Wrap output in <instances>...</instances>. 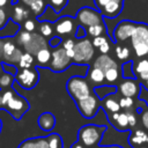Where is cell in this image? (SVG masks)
<instances>
[{
	"mask_svg": "<svg viewBox=\"0 0 148 148\" xmlns=\"http://www.w3.org/2000/svg\"><path fill=\"white\" fill-rule=\"evenodd\" d=\"M106 132L105 125H95L87 124L79 128L77 131V141L83 143L87 148H96L101 145L102 138Z\"/></svg>",
	"mask_w": 148,
	"mask_h": 148,
	"instance_id": "6da1fadb",
	"label": "cell"
},
{
	"mask_svg": "<svg viewBox=\"0 0 148 148\" xmlns=\"http://www.w3.org/2000/svg\"><path fill=\"white\" fill-rule=\"evenodd\" d=\"M131 47L134 51L135 57L145 58L148 56V24L138 23V27L131 37Z\"/></svg>",
	"mask_w": 148,
	"mask_h": 148,
	"instance_id": "7a4b0ae2",
	"label": "cell"
},
{
	"mask_svg": "<svg viewBox=\"0 0 148 148\" xmlns=\"http://www.w3.org/2000/svg\"><path fill=\"white\" fill-rule=\"evenodd\" d=\"M66 90L74 102L86 98L91 94V88L86 77L80 75L71 76L66 82Z\"/></svg>",
	"mask_w": 148,
	"mask_h": 148,
	"instance_id": "3957f363",
	"label": "cell"
},
{
	"mask_svg": "<svg viewBox=\"0 0 148 148\" xmlns=\"http://www.w3.org/2000/svg\"><path fill=\"white\" fill-rule=\"evenodd\" d=\"M73 51H74V56L72 58V61H73V64L79 65V66L87 65L91 60L94 52H95L92 42L90 39H88L87 37L76 42L74 44Z\"/></svg>",
	"mask_w": 148,
	"mask_h": 148,
	"instance_id": "277c9868",
	"label": "cell"
},
{
	"mask_svg": "<svg viewBox=\"0 0 148 148\" xmlns=\"http://www.w3.org/2000/svg\"><path fill=\"white\" fill-rule=\"evenodd\" d=\"M75 105L83 118L91 119L97 114L98 110L102 108V99H99L96 94H90L86 98L75 102Z\"/></svg>",
	"mask_w": 148,
	"mask_h": 148,
	"instance_id": "5b68a950",
	"label": "cell"
},
{
	"mask_svg": "<svg viewBox=\"0 0 148 148\" xmlns=\"http://www.w3.org/2000/svg\"><path fill=\"white\" fill-rule=\"evenodd\" d=\"M75 21L84 28H88V27L95 25V24H99V23H104L102 14L97 9H92L91 7H88V6L81 7L76 12Z\"/></svg>",
	"mask_w": 148,
	"mask_h": 148,
	"instance_id": "8992f818",
	"label": "cell"
},
{
	"mask_svg": "<svg viewBox=\"0 0 148 148\" xmlns=\"http://www.w3.org/2000/svg\"><path fill=\"white\" fill-rule=\"evenodd\" d=\"M138 27V22L130 21V20H123L119 23H117L112 37H113V43L120 44L124 42H127L131 39L133 36L135 29Z\"/></svg>",
	"mask_w": 148,
	"mask_h": 148,
	"instance_id": "52a82bcc",
	"label": "cell"
},
{
	"mask_svg": "<svg viewBox=\"0 0 148 148\" xmlns=\"http://www.w3.org/2000/svg\"><path fill=\"white\" fill-rule=\"evenodd\" d=\"M15 81L23 89L30 90L35 88L39 81V73L37 71V67L22 68L17 71V74L15 75Z\"/></svg>",
	"mask_w": 148,
	"mask_h": 148,
	"instance_id": "ba28073f",
	"label": "cell"
},
{
	"mask_svg": "<svg viewBox=\"0 0 148 148\" xmlns=\"http://www.w3.org/2000/svg\"><path fill=\"white\" fill-rule=\"evenodd\" d=\"M72 64H73L72 58H69L67 56L65 49L64 47H57L52 51V57H51L49 68L52 72L61 73V72L66 71Z\"/></svg>",
	"mask_w": 148,
	"mask_h": 148,
	"instance_id": "9c48e42d",
	"label": "cell"
},
{
	"mask_svg": "<svg viewBox=\"0 0 148 148\" xmlns=\"http://www.w3.org/2000/svg\"><path fill=\"white\" fill-rule=\"evenodd\" d=\"M29 102L23 96L15 92V95L10 98V101L5 105L3 109H6L15 120H20L22 116L29 110Z\"/></svg>",
	"mask_w": 148,
	"mask_h": 148,
	"instance_id": "30bf717a",
	"label": "cell"
},
{
	"mask_svg": "<svg viewBox=\"0 0 148 148\" xmlns=\"http://www.w3.org/2000/svg\"><path fill=\"white\" fill-rule=\"evenodd\" d=\"M141 90V82L138 79H124L117 87V91L124 97H138Z\"/></svg>",
	"mask_w": 148,
	"mask_h": 148,
	"instance_id": "8fae6325",
	"label": "cell"
},
{
	"mask_svg": "<svg viewBox=\"0 0 148 148\" xmlns=\"http://www.w3.org/2000/svg\"><path fill=\"white\" fill-rule=\"evenodd\" d=\"M75 29H76V21L74 17H72L69 15L61 16L54 23V32L60 37L68 36L73 31L75 32Z\"/></svg>",
	"mask_w": 148,
	"mask_h": 148,
	"instance_id": "7c38bea8",
	"label": "cell"
},
{
	"mask_svg": "<svg viewBox=\"0 0 148 148\" xmlns=\"http://www.w3.org/2000/svg\"><path fill=\"white\" fill-rule=\"evenodd\" d=\"M22 54H23L22 51L13 43V40L9 39V38H6L5 44H3V58H2V61L6 62V64H10V65L18 64Z\"/></svg>",
	"mask_w": 148,
	"mask_h": 148,
	"instance_id": "4fadbf2b",
	"label": "cell"
},
{
	"mask_svg": "<svg viewBox=\"0 0 148 148\" xmlns=\"http://www.w3.org/2000/svg\"><path fill=\"white\" fill-rule=\"evenodd\" d=\"M106 118H108L109 123L113 126V128H116L118 132L131 131L130 123H128V116H127L126 111L120 110L119 112H116V113H112V114H108Z\"/></svg>",
	"mask_w": 148,
	"mask_h": 148,
	"instance_id": "5bb4252c",
	"label": "cell"
},
{
	"mask_svg": "<svg viewBox=\"0 0 148 148\" xmlns=\"http://www.w3.org/2000/svg\"><path fill=\"white\" fill-rule=\"evenodd\" d=\"M127 142L132 148L148 145V131L142 127H135L131 130V133L127 138Z\"/></svg>",
	"mask_w": 148,
	"mask_h": 148,
	"instance_id": "9a60e30c",
	"label": "cell"
},
{
	"mask_svg": "<svg viewBox=\"0 0 148 148\" xmlns=\"http://www.w3.org/2000/svg\"><path fill=\"white\" fill-rule=\"evenodd\" d=\"M46 45H49V44H47V42L45 40V38H44L42 35L32 32V34H31V38H30V40H29L23 47H24L25 52L31 53L32 56H35L40 49L46 47Z\"/></svg>",
	"mask_w": 148,
	"mask_h": 148,
	"instance_id": "2e32d148",
	"label": "cell"
},
{
	"mask_svg": "<svg viewBox=\"0 0 148 148\" xmlns=\"http://www.w3.org/2000/svg\"><path fill=\"white\" fill-rule=\"evenodd\" d=\"M117 94H111L105 96L102 99V108L105 112V114H112L116 112H119L120 109V104H119V98H117L116 96Z\"/></svg>",
	"mask_w": 148,
	"mask_h": 148,
	"instance_id": "e0dca14e",
	"label": "cell"
},
{
	"mask_svg": "<svg viewBox=\"0 0 148 148\" xmlns=\"http://www.w3.org/2000/svg\"><path fill=\"white\" fill-rule=\"evenodd\" d=\"M123 7H124V2H119V1L111 0L99 13L102 14L103 17L114 18V17H117V16L121 13Z\"/></svg>",
	"mask_w": 148,
	"mask_h": 148,
	"instance_id": "ac0fdd59",
	"label": "cell"
},
{
	"mask_svg": "<svg viewBox=\"0 0 148 148\" xmlns=\"http://www.w3.org/2000/svg\"><path fill=\"white\" fill-rule=\"evenodd\" d=\"M56 123H57L56 117L51 112H43L39 114V117L37 119V124H38L39 128L44 132H51L54 128Z\"/></svg>",
	"mask_w": 148,
	"mask_h": 148,
	"instance_id": "d6986e66",
	"label": "cell"
},
{
	"mask_svg": "<svg viewBox=\"0 0 148 148\" xmlns=\"http://www.w3.org/2000/svg\"><path fill=\"white\" fill-rule=\"evenodd\" d=\"M92 66L101 68L103 72H105V71H108L109 68H112V67H119L118 64H117V61L114 59H112L108 54H101V56H98L95 59Z\"/></svg>",
	"mask_w": 148,
	"mask_h": 148,
	"instance_id": "ffe728a7",
	"label": "cell"
},
{
	"mask_svg": "<svg viewBox=\"0 0 148 148\" xmlns=\"http://www.w3.org/2000/svg\"><path fill=\"white\" fill-rule=\"evenodd\" d=\"M18 148H49V143H47L46 136L29 138L22 141Z\"/></svg>",
	"mask_w": 148,
	"mask_h": 148,
	"instance_id": "44dd1931",
	"label": "cell"
},
{
	"mask_svg": "<svg viewBox=\"0 0 148 148\" xmlns=\"http://www.w3.org/2000/svg\"><path fill=\"white\" fill-rule=\"evenodd\" d=\"M87 77L89 79L90 82H94V83H98V86L101 84H106L105 83V75H104V72L98 68V67H95V66H89L88 68V73H87Z\"/></svg>",
	"mask_w": 148,
	"mask_h": 148,
	"instance_id": "7402d4cb",
	"label": "cell"
},
{
	"mask_svg": "<svg viewBox=\"0 0 148 148\" xmlns=\"http://www.w3.org/2000/svg\"><path fill=\"white\" fill-rule=\"evenodd\" d=\"M35 56H36V60H37L38 66H40V67H49L50 61H51V57H52V52H51V50L47 46L40 49Z\"/></svg>",
	"mask_w": 148,
	"mask_h": 148,
	"instance_id": "603a6c76",
	"label": "cell"
},
{
	"mask_svg": "<svg viewBox=\"0 0 148 148\" xmlns=\"http://www.w3.org/2000/svg\"><path fill=\"white\" fill-rule=\"evenodd\" d=\"M87 30V35L90 37H98L102 35H106L108 30H106V25L105 23H99V24H95V25H90L88 28H86Z\"/></svg>",
	"mask_w": 148,
	"mask_h": 148,
	"instance_id": "cb8c5ba5",
	"label": "cell"
},
{
	"mask_svg": "<svg viewBox=\"0 0 148 148\" xmlns=\"http://www.w3.org/2000/svg\"><path fill=\"white\" fill-rule=\"evenodd\" d=\"M27 18H29V10L22 6H15L13 10L12 20L16 22H24Z\"/></svg>",
	"mask_w": 148,
	"mask_h": 148,
	"instance_id": "d4e9b609",
	"label": "cell"
},
{
	"mask_svg": "<svg viewBox=\"0 0 148 148\" xmlns=\"http://www.w3.org/2000/svg\"><path fill=\"white\" fill-rule=\"evenodd\" d=\"M104 75H105V83L106 84H114L119 80V76H120L119 67L109 68L108 71L104 72Z\"/></svg>",
	"mask_w": 148,
	"mask_h": 148,
	"instance_id": "484cf974",
	"label": "cell"
},
{
	"mask_svg": "<svg viewBox=\"0 0 148 148\" xmlns=\"http://www.w3.org/2000/svg\"><path fill=\"white\" fill-rule=\"evenodd\" d=\"M133 61L127 60L121 65V76L123 79H136L133 69Z\"/></svg>",
	"mask_w": 148,
	"mask_h": 148,
	"instance_id": "4316f807",
	"label": "cell"
},
{
	"mask_svg": "<svg viewBox=\"0 0 148 148\" xmlns=\"http://www.w3.org/2000/svg\"><path fill=\"white\" fill-rule=\"evenodd\" d=\"M116 56L119 60L121 61H127L130 56H131V49L127 45H121V44H117L116 46Z\"/></svg>",
	"mask_w": 148,
	"mask_h": 148,
	"instance_id": "83f0119b",
	"label": "cell"
},
{
	"mask_svg": "<svg viewBox=\"0 0 148 148\" xmlns=\"http://www.w3.org/2000/svg\"><path fill=\"white\" fill-rule=\"evenodd\" d=\"M47 143H49V148H62L64 147V142H62V138L58 134V133H51L46 136Z\"/></svg>",
	"mask_w": 148,
	"mask_h": 148,
	"instance_id": "f1b7e54d",
	"label": "cell"
},
{
	"mask_svg": "<svg viewBox=\"0 0 148 148\" xmlns=\"http://www.w3.org/2000/svg\"><path fill=\"white\" fill-rule=\"evenodd\" d=\"M34 56L31 53H28V52H24L22 56H21V59L18 61V68L22 69V68H30V67H34Z\"/></svg>",
	"mask_w": 148,
	"mask_h": 148,
	"instance_id": "f546056e",
	"label": "cell"
},
{
	"mask_svg": "<svg viewBox=\"0 0 148 148\" xmlns=\"http://www.w3.org/2000/svg\"><path fill=\"white\" fill-rule=\"evenodd\" d=\"M29 7H30L31 12H32L37 17H40V16L43 15V13L45 12L46 3H45L44 0H36V1H34Z\"/></svg>",
	"mask_w": 148,
	"mask_h": 148,
	"instance_id": "4dcf8cb0",
	"label": "cell"
},
{
	"mask_svg": "<svg viewBox=\"0 0 148 148\" xmlns=\"http://www.w3.org/2000/svg\"><path fill=\"white\" fill-rule=\"evenodd\" d=\"M39 32L43 37H52L54 34V27L49 21H43L39 24Z\"/></svg>",
	"mask_w": 148,
	"mask_h": 148,
	"instance_id": "1f68e13d",
	"label": "cell"
},
{
	"mask_svg": "<svg viewBox=\"0 0 148 148\" xmlns=\"http://www.w3.org/2000/svg\"><path fill=\"white\" fill-rule=\"evenodd\" d=\"M119 104H120V109L124 111H128V110H134L136 109L135 106V101L133 97H119Z\"/></svg>",
	"mask_w": 148,
	"mask_h": 148,
	"instance_id": "d6a6232c",
	"label": "cell"
},
{
	"mask_svg": "<svg viewBox=\"0 0 148 148\" xmlns=\"http://www.w3.org/2000/svg\"><path fill=\"white\" fill-rule=\"evenodd\" d=\"M15 80V76L9 74V73H2L0 75V89H5V88H9L13 83V81Z\"/></svg>",
	"mask_w": 148,
	"mask_h": 148,
	"instance_id": "836d02e7",
	"label": "cell"
},
{
	"mask_svg": "<svg viewBox=\"0 0 148 148\" xmlns=\"http://www.w3.org/2000/svg\"><path fill=\"white\" fill-rule=\"evenodd\" d=\"M133 69H134L135 76H138L139 74H141L145 71H148V59L146 57L145 58H140V60L133 66Z\"/></svg>",
	"mask_w": 148,
	"mask_h": 148,
	"instance_id": "e575fe53",
	"label": "cell"
},
{
	"mask_svg": "<svg viewBox=\"0 0 148 148\" xmlns=\"http://www.w3.org/2000/svg\"><path fill=\"white\" fill-rule=\"evenodd\" d=\"M68 3V0H49V6L56 14H59Z\"/></svg>",
	"mask_w": 148,
	"mask_h": 148,
	"instance_id": "d590c367",
	"label": "cell"
},
{
	"mask_svg": "<svg viewBox=\"0 0 148 148\" xmlns=\"http://www.w3.org/2000/svg\"><path fill=\"white\" fill-rule=\"evenodd\" d=\"M31 34L32 32H29V31H25V30H22L17 34L16 36V43L21 46H24L31 38Z\"/></svg>",
	"mask_w": 148,
	"mask_h": 148,
	"instance_id": "8d00e7d4",
	"label": "cell"
},
{
	"mask_svg": "<svg viewBox=\"0 0 148 148\" xmlns=\"http://www.w3.org/2000/svg\"><path fill=\"white\" fill-rule=\"evenodd\" d=\"M139 119H140L141 127L148 131V106L141 109V112L139 113Z\"/></svg>",
	"mask_w": 148,
	"mask_h": 148,
	"instance_id": "74e56055",
	"label": "cell"
},
{
	"mask_svg": "<svg viewBox=\"0 0 148 148\" xmlns=\"http://www.w3.org/2000/svg\"><path fill=\"white\" fill-rule=\"evenodd\" d=\"M110 40V38H109V35L106 34V35H102V36H98V37H94L92 38V45H94V47H99L102 44H104V43H106V42H109Z\"/></svg>",
	"mask_w": 148,
	"mask_h": 148,
	"instance_id": "f35d334b",
	"label": "cell"
},
{
	"mask_svg": "<svg viewBox=\"0 0 148 148\" xmlns=\"http://www.w3.org/2000/svg\"><path fill=\"white\" fill-rule=\"evenodd\" d=\"M15 90H13V89H8V90H6L5 92H2L1 94V101H2V108H5V105L10 101V98L15 95Z\"/></svg>",
	"mask_w": 148,
	"mask_h": 148,
	"instance_id": "ab89813d",
	"label": "cell"
},
{
	"mask_svg": "<svg viewBox=\"0 0 148 148\" xmlns=\"http://www.w3.org/2000/svg\"><path fill=\"white\" fill-rule=\"evenodd\" d=\"M74 38H76V39H83V38H86L88 35H87V30H86V28L84 27H82V25H76V29H75V32H74Z\"/></svg>",
	"mask_w": 148,
	"mask_h": 148,
	"instance_id": "60d3db41",
	"label": "cell"
},
{
	"mask_svg": "<svg viewBox=\"0 0 148 148\" xmlns=\"http://www.w3.org/2000/svg\"><path fill=\"white\" fill-rule=\"evenodd\" d=\"M1 67H2V69L6 72V73H9V74H12V75H16L17 74V67L15 66V65H10V64H6V62H1Z\"/></svg>",
	"mask_w": 148,
	"mask_h": 148,
	"instance_id": "b9f144b4",
	"label": "cell"
},
{
	"mask_svg": "<svg viewBox=\"0 0 148 148\" xmlns=\"http://www.w3.org/2000/svg\"><path fill=\"white\" fill-rule=\"evenodd\" d=\"M36 29V22L31 18H27L24 22H23V30L25 31H29V32H34Z\"/></svg>",
	"mask_w": 148,
	"mask_h": 148,
	"instance_id": "7bdbcfd3",
	"label": "cell"
},
{
	"mask_svg": "<svg viewBox=\"0 0 148 148\" xmlns=\"http://www.w3.org/2000/svg\"><path fill=\"white\" fill-rule=\"evenodd\" d=\"M8 21H9V17H8L7 13L5 12V9H3V8H1V7H0V30H1V29H3V28L7 25Z\"/></svg>",
	"mask_w": 148,
	"mask_h": 148,
	"instance_id": "ee69618b",
	"label": "cell"
},
{
	"mask_svg": "<svg viewBox=\"0 0 148 148\" xmlns=\"http://www.w3.org/2000/svg\"><path fill=\"white\" fill-rule=\"evenodd\" d=\"M60 43H62V38L60 37V36H52L51 38H50V40L47 42V44H49V46L50 47H52V49H57L59 45H60Z\"/></svg>",
	"mask_w": 148,
	"mask_h": 148,
	"instance_id": "f6af8a7d",
	"label": "cell"
},
{
	"mask_svg": "<svg viewBox=\"0 0 148 148\" xmlns=\"http://www.w3.org/2000/svg\"><path fill=\"white\" fill-rule=\"evenodd\" d=\"M74 44H75V42H74V39H72V38H66V39L62 40V47L65 49V51L73 50Z\"/></svg>",
	"mask_w": 148,
	"mask_h": 148,
	"instance_id": "bcb514c9",
	"label": "cell"
},
{
	"mask_svg": "<svg viewBox=\"0 0 148 148\" xmlns=\"http://www.w3.org/2000/svg\"><path fill=\"white\" fill-rule=\"evenodd\" d=\"M110 50H111V42L110 40L106 42V43H104V44H102L98 47V51H99L101 54H108L110 52Z\"/></svg>",
	"mask_w": 148,
	"mask_h": 148,
	"instance_id": "7dc6e473",
	"label": "cell"
},
{
	"mask_svg": "<svg viewBox=\"0 0 148 148\" xmlns=\"http://www.w3.org/2000/svg\"><path fill=\"white\" fill-rule=\"evenodd\" d=\"M111 0H94V3H95V7L98 12H101Z\"/></svg>",
	"mask_w": 148,
	"mask_h": 148,
	"instance_id": "c3c4849f",
	"label": "cell"
},
{
	"mask_svg": "<svg viewBox=\"0 0 148 148\" xmlns=\"http://www.w3.org/2000/svg\"><path fill=\"white\" fill-rule=\"evenodd\" d=\"M136 77L140 80V82H141V83H142V82H145V81H147V80H148V71L142 72V73H141V74H139Z\"/></svg>",
	"mask_w": 148,
	"mask_h": 148,
	"instance_id": "681fc988",
	"label": "cell"
},
{
	"mask_svg": "<svg viewBox=\"0 0 148 148\" xmlns=\"http://www.w3.org/2000/svg\"><path fill=\"white\" fill-rule=\"evenodd\" d=\"M5 40H6V37H0V61H2V58H3V44H5Z\"/></svg>",
	"mask_w": 148,
	"mask_h": 148,
	"instance_id": "f907efd6",
	"label": "cell"
},
{
	"mask_svg": "<svg viewBox=\"0 0 148 148\" xmlns=\"http://www.w3.org/2000/svg\"><path fill=\"white\" fill-rule=\"evenodd\" d=\"M69 148H87V147H86L83 143H81L80 141H77V140H76L74 143H72V145H71V147H69Z\"/></svg>",
	"mask_w": 148,
	"mask_h": 148,
	"instance_id": "816d5d0a",
	"label": "cell"
},
{
	"mask_svg": "<svg viewBox=\"0 0 148 148\" xmlns=\"http://www.w3.org/2000/svg\"><path fill=\"white\" fill-rule=\"evenodd\" d=\"M9 2H12V0H0V7L3 8V7H6Z\"/></svg>",
	"mask_w": 148,
	"mask_h": 148,
	"instance_id": "f5cc1de1",
	"label": "cell"
},
{
	"mask_svg": "<svg viewBox=\"0 0 148 148\" xmlns=\"http://www.w3.org/2000/svg\"><path fill=\"white\" fill-rule=\"evenodd\" d=\"M22 1H23V2H24L27 6H30V5H31L34 1H36V0H22Z\"/></svg>",
	"mask_w": 148,
	"mask_h": 148,
	"instance_id": "db71d44e",
	"label": "cell"
},
{
	"mask_svg": "<svg viewBox=\"0 0 148 148\" xmlns=\"http://www.w3.org/2000/svg\"><path fill=\"white\" fill-rule=\"evenodd\" d=\"M142 86H143L146 89H148V80H147V81H145V82H142Z\"/></svg>",
	"mask_w": 148,
	"mask_h": 148,
	"instance_id": "11a10c76",
	"label": "cell"
},
{
	"mask_svg": "<svg viewBox=\"0 0 148 148\" xmlns=\"http://www.w3.org/2000/svg\"><path fill=\"white\" fill-rule=\"evenodd\" d=\"M96 148H111V146H102V145H99Z\"/></svg>",
	"mask_w": 148,
	"mask_h": 148,
	"instance_id": "9f6ffc18",
	"label": "cell"
},
{
	"mask_svg": "<svg viewBox=\"0 0 148 148\" xmlns=\"http://www.w3.org/2000/svg\"><path fill=\"white\" fill-rule=\"evenodd\" d=\"M111 148H123V147L118 146V145H111Z\"/></svg>",
	"mask_w": 148,
	"mask_h": 148,
	"instance_id": "6f0895ef",
	"label": "cell"
},
{
	"mask_svg": "<svg viewBox=\"0 0 148 148\" xmlns=\"http://www.w3.org/2000/svg\"><path fill=\"white\" fill-rule=\"evenodd\" d=\"M0 109H2V101H1V94H0Z\"/></svg>",
	"mask_w": 148,
	"mask_h": 148,
	"instance_id": "680465c9",
	"label": "cell"
},
{
	"mask_svg": "<svg viewBox=\"0 0 148 148\" xmlns=\"http://www.w3.org/2000/svg\"><path fill=\"white\" fill-rule=\"evenodd\" d=\"M136 148H148V145H146V146H140V147H136Z\"/></svg>",
	"mask_w": 148,
	"mask_h": 148,
	"instance_id": "91938a15",
	"label": "cell"
},
{
	"mask_svg": "<svg viewBox=\"0 0 148 148\" xmlns=\"http://www.w3.org/2000/svg\"><path fill=\"white\" fill-rule=\"evenodd\" d=\"M114 1H119V2H124V0H114Z\"/></svg>",
	"mask_w": 148,
	"mask_h": 148,
	"instance_id": "94428289",
	"label": "cell"
},
{
	"mask_svg": "<svg viewBox=\"0 0 148 148\" xmlns=\"http://www.w3.org/2000/svg\"><path fill=\"white\" fill-rule=\"evenodd\" d=\"M1 125H2V124H1V120H0V131H1Z\"/></svg>",
	"mask_w": 148,
	"mask_h": 148,
	"instance_id": "6125c7cd",
	"label": "cell"
},
{
	"mask_svg": "<svg viewBox=\"0 0 148 148\" xmlns=\"http://www.w3.org/2000/svg\"><path fill=\"white\" fill-rule=\"evenodd\" d=\"M0 75H1V68H0Z\"/></svg>",
	"mask_w": 148,
	"mask_h": 148,
	"instance_id": "be15d7a7",
	"label": "cell"
},
{
	"mask_svg": "<svg viewBox=\"0 0 148 148\" xmlns=\"http://www.w3.org/2000/svg\"><path fill=\"white\" fill-rule=\"evenodd\" d=\"M147 57H148V56H147Z\"/></svg>",
	"mask_w": 148,
	"mask_h": 148,
	"instance_id": "e7e4bbea",
	"label": "cell"
}]
</instances>
